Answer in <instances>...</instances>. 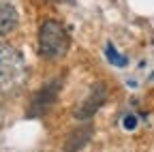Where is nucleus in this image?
<instances>
[{
    "label": "nucleus",
    "mask_w": 154,
    "mask_h": 152,
    "mask_svg": "<svg viewBox=\"0 0 154 152\" xmlns=\"http://www.w3.org/2000/svg\"><path fill=\"white\" fill-rule=\"evenodd\" d=\"M56 94H58V82L45 86V88L34 97V101H32V113H43V111L54 103Z\"/></svg>",
    "instance_id": "nucleus-5"
},
{
    "label": "nucleus",
    "mask_w": 154,
    "mask_h": 152,
    "mask_svg": "<svg viewBox=\"0 0 154 152\" xmlns=\"http://www.w3.org/2000/svg\"><path fill=\"white\" fill-rule=\"evenodd\" d=\"M0 124H2V109H0Z\"/></svg>",
    "instance_id": "nucleus-6"
},
{
    "label": "nucleus",
    "mask_w": 154,
    "mask_h": 152,
    "mask_svg": "<svg viewBox=\"0 0 154 152\" xmlns=\"http://www.w3.org/2000/svg\"><path fill=\"white\" fill-rule=\"evenodd\" d=\"M105 97H107V92H105V88L101 86V88H94L92 92H90V97L84 101V105L75 111V116L79 118V120H84V118H90L92 113L99 109L101 105H103V101H105Z\"/></svg>",
    "instance_id": "nucleus-4"
},
{
    "label": "nucleus",
    "mask_w": 154,
    "mask_h": 152,
    "mask_svg": "<svg viewBox=\"0 0 154 152\" xmlns=\"http://www.w3.org/2000/svg\"><path fill=\"white\" fill-rule=\"evenodd\" d=\"M69 45H71L69 32L60 22L47 20L41 24V28H38V49H41V56L51 58V60L60 58V56L66 54Z\"/></svg>",
    "instance_id": "nucleus-2"
},
{
    "label": "nucleus",
    "mask_w": 154,
    "mask_h": 152,
    "mask_svg": "<svg viewBox=\"0 0 154 152\" xmlns=\"http://www.w3.org/2000/svg\"><path fill=\"white\" fill-rule=\"evenodd\" d=\"M19 24L17 9L11 2H0V39L7 34H11Z\"/></svg>",
    "instance_id": "nucleus-3"
},
{
    "label": "nucleus",
    "mask_w": 154,
    "mask_h": 152,
    "mask_svg": "<svg viewBox=\"0 0 154 152\" xmlns=\"http://www.w3.org/2000/svg\"><path fill=\"white\" fill-rule=\"evenodd\" d=\"M24 77H26V64L22 54L7 43H0V97L17 90Z\"/></svg>",
    "instance_id": "nucleus-1"
}]
</instances>
